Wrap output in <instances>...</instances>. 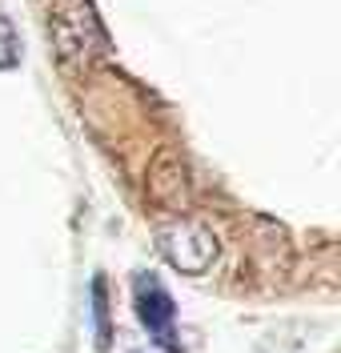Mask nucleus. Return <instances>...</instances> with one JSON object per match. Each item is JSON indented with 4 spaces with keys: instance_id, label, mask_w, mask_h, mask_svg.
Masks as SVG:
<instances>
[{
    "instance_id": "1",
    "label": "nucleus",
    "mask_w": 341,
    "mask_h": 353,
    "mask_svg": "<svg viewBox=\"0 0 341 353\" xmlns=\"http://www.w3.org/2000/svg\"><path fill=\"white\" fill-rule=\"evenodd\" d=\"M48 41L65 68L85 72L109 52V37L89 0H48Z\"/></svg>"
},
{
    "instance_id": "2",
    "label": "nucleus",
    "mask_w": 341,
    "mask_h": 353,
    "mask_svg": "<svg viewBox=\"0 0 341 353\" xmlns=\"http://www.w3.org/2000/svg\"><path fill=\"white\" fill-rule=\"evenodd\" d=\"M133 309H136V321L145 325V333L153 337L157 350L181 353V341H177V301L153 273H141L133 281Z\"/></svg>"
},
{
    "instance_id": "3",
    "label": "nucleus",
    "mask_w": 341,
    "mask_h": 353,
    "mask_svg": "<svg viewBox=\"0 0 341 353\" xmlns=\"http://www.w3.org/2000/svg\"><path fill=\"white\" fill-rule=\"evenodd\" d=\"M157 249L173 269H181L189 277H201L217 257V237L201 221H177V225H165L157 233Z\"/></svg>"
},
{
    "instance_id": "4",
    "label": "nucleus",
    "mask_w": 341,
    "mask_h": 353,
    "mask_svg": "<svg viewBox=\"0 0 341 353\" xmlns=\"http://www.w3.org/2000/svg\"><path fill=\"white\" fill-rule=\"evenodd\" d=\"M92 333H96V350H113V309H109V285L101 273L92 277Z\"/></svg>"
},
{
    "instance_id": "5",
    "label": "nucleus",
    "mask_w": 341,
    "mask_h": 353,
    "mask_svg": "<svg viewBox=\"0 0 341 353\" xmlns=\"http://www.w3.org/2000/svg\"><path fill=\"white\" fill-rule=\"evenodd\" d=\"M21 65V37L17 24L8 17H0V68H17Z\"/></svg>"
}]
</instances>
